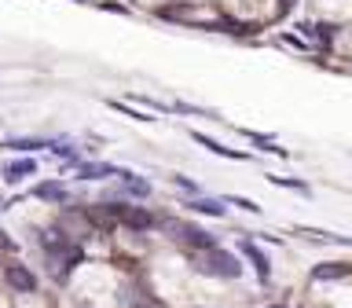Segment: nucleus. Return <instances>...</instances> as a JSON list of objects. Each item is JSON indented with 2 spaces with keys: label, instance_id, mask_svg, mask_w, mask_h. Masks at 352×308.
I'll return each instance as SVG.
<instances>
[{
  "label": "nucleus",
  "instance_id": "1",
  "mask_svg": "<svg viewBox=\"0 0 352 308\" xmlns=\"http://www.w3.org/2000/svg\"><path fill=\"white\" fill-rule=\"evenodd\" d=\"M195 268L202 272V275H213V279H239V275H242L239 257H235V253H228V250H220V246L198 253Z\"/></svg>",
  "mask_w": 352,
  "mask_h": 308
},
{
  "label": "nucleus",
  "instance_id": "2",
  "mask_svg": "<svg viewBox=\"0 0 352 308\" xmlns=\"http://www.w3.org/2000/svg\"><path fill=\"white\" fill-rule=\"evenodd\" d=\"M103 209L118 220L121 228H129V231H151V228H158V217L147 213L143 206H118V202H110Z\"/></svg>",
  "mask_w": 352,
  "mask_h": 308
},
{
  "label": "nucleus",
  "instance_id": "3",
  "mask_svg": "<svg viewBox=\"0 0 352 308\" xmlns=\"http://www.w3.org/2000/svg\"><path fill=\"white\" fill-rule=\"evenodd\" d=\"M239 250H242V257H246V261L253 264L257 279H261V283H268V279H272V261H268V253H264V250L257 246V239L242 235V239H239Z\"/></svg>",
  "mask_w": 352,
  "mask_h": 308
},
{
  "label": "nucleus",
  "instance_id": "4",
  "mask_svg": "<svg viewBox=\"0 0 352 308\" xmlns=\"http://www.w3.org/2000/svg\"><path fill=\"white\" fill-rule=\"evenodd\" d=\"M297 30H301V37L312 41L319 52H330V44H334V37H338V26H330V22H316V19L312 22H301Z\"/></svg>",
  "mask_w": 352,
  "mask_h": 308
},
{
  "label": "nucleus",
  "instance_id": "5",
  "mask_svg": "<svg viewBox=\"0 0 352 308\" xmlns=\"http://www.w3.org/2000/svg\"><path fill=\"white\" fill-rule=\"evenodd\" d=\"M4 279H8L11 290H19V294H33V290H37V275H33L26 264H8Z\"/></svg>",
  "mask_w": 352,
  "mask_h": 308
},
{
  "label": "nucleus",
  "instance_id": "6",
  "mask_svg": "<svg viewBox=\"0 0 352 308\" xmlns=\"http://www.w3.org/2000/svg\"><path fill=\"white\" fill-rule=\"evenodd\" d=\"M191 140H195V143H202L209 154H220V158H231V162H246V158H250V154L231 151V147H224V143H217L213 136H206V132H191Z\"/></svg>",
  "mask_w": 352,
  "mask_h": 308
},
{
  "label": "nucleus",
  "instance_id": "7",
  "mask_svg": "<svg viewBox=\"0 0 352 308\" xmlns=\"http://www.w3.org/2000/svg\"><path fill=\"white\" fill-rule=\"evenodd\" d=\"M118 180H121V191H125L129 198H151V184L143 180V176L129 173V169H121V173H118Z\"/></svg>",
  "mask_w": 352,
  "mask_h": 308
},
{
  "label": "nucleus",
  "instance_id": "8",
  "mask_svg": "<svg viewBox=\"0 0 352 308\" xmlns=\"http://www.w3.org/2000/svg\"><path fill=\"white\" fill-rule=\"evenodd\" d=\"M187 206H191V213H206V217H224L228 213L224 198H202V195H195Z\"/></svg>",
  "mask_w": 352,
  "mask_h": 308
},
{
  "label": "nucleus",
  "instance_id": "9",
  "mask_svg": "<svg viewBox=\"0 0 352 308\" xmlns=\"http://www.w3.org/2000/svg\"><path fill=\"white\" fill-rule=\"evenodd\" d=\"M37 173V162L33 158H19V162H8L4 165V180L8 184H19V180H26V176Z\"/></svg>",
  "mask_w": 352,
  "mask_h": 308
},
{
  "label": "nucleus",
  "instance_id": "10",
  "mask_svg": "<svg viewBox=\"0 0 352 308\" xmlns=\"http://www.w3.org/2000/svg\"><path fill=\"white\" fill-rule=\"evenodd\" d=\"M118 173H121L118 165H107V162H85L81 169H77L81 180H107V176H118Z\"/></svg>",
  "mask_w": 352,
  "mask_h": 308
},
{
  "label": "nucleus",
  "instance_id": "11",
  "mask_svg": "<svg viewBox=\"0 0 352 308\" xmlns=\"http://www.w3.org/2000/svg\"><path fill=\"white\" fill-rule=\"evenodd\" d=\"M33 195L44 198V202H66V198H70V191H66L59 180H44V184H37V187H33Z\"/></svg>",
  "mask_w": 352,
  "mask_h": 308
},
{
  "label": "nucleus",
  "instance_id": "12",
  "mask_svg": "<svg viewBox=\"0 0 352 308\" xmlns=\"http://www.w3.org/2000/svg\"><path fill=\"white\" fill-rule=\"evenodd\" d=\"M345 275H349V268H345V264H316V268H312V279L316 283H330V279H345Z\"/></svg>",
  "mask_w": 352,
  "mask_h": 308
},
{
  "label": "nucleus",
  "instance_id": "13",
  "mask_svg": "<svg viewBox=\"0 0 352 308\" xmlns=\"http://www.w3.org/2000/svg\"><path fill=\"white\" fill-rule=\"evenodd\" d=\"M301 235L308 242H338V246H352V235H330V231H319V228H301Z\"/></svg>",
  "mask_w": 352,
  "mask_h": 308
},
{
  "label": "nucleus",
  "instance_id": "14",
  "mask_svg": "<svg viewBox=\"0 0 352 308\" xmlns=\"http://www.w3.org/2000/svg\"><path fill=\"white\" fill-rule=\"evenodd\" d=\"M55 140H33V136H19V140H4L8 151H37V147H52Z\"/></svg>",
  "mask_w": 352,
  "mask_h": 308
},
{
  "label": "nucleus",
  "instance_id": "15",
  "mask_svg": "<svg viewBox=\"0 0 352 308\" xmlns=\"http://www.w3.org/2000/svg\"><path fill=\"white\" fill-rule=\"evenodd\" d=\"M242 136H246L250 143H261V147H264V151H268V154H286V151L279 147V143H275L272 136H264V132H253V129H242Z\"/></svg>",
  "mask_w": 352,
  "mask_h": 308
},
{
  "label": "nucleus",
  "instance_id": "16",
  "mask_svg": "<svg viewBox=\"0 0 352 308\" xmlns=\"http://www.w3.org/2000/svg\"><path fill=\"white\" fill-rule=\"evenodd\" d=\"M110 107H114V110H121V114H129V118H136V121H154L151 114H143V110L129 107V103H121V99H110Z\"/></svg>",
  "mask_w": 352,
  "mask_h": 308
},
{
  "label": "nucleus",
  "instance_id": "17",
  "mask_svg": "<svg viewBox=\"0 0 352 308\" xmlns=\"http://www.w3.org/2000/svg\"><path fill=\"white\" fill-rule=\"evenodd\" d=\"M268 180H272L275 187H290V191H301V195H308V184H301V180H290V176H268Z\"/></svg>",
  "mask_w": 352,
  "mask_h": 308
},
{
  "label": "nucleus",
  "instance_id": "18",
  "mask_svg": "<svg viewBox=\"0 0 352 308\" xmlns=\"http://www.w3.org/2000/svg\"><path fill=\"white\" fill-rule=\"evenodd\" d=\"M224 202H231V206H239V209H246V213H261V206L253 202V198H242V195H228Z\"/></svg>",
  "mask_w": 352,
  "mask_h": 308
},
{
  "label": "nucleus",
  "instance_id": "19",
  "mask_svg": "<svg viewBox=\"0 0 352 308\" xmlns=\"http://www.w3.org/2000/svg\"><path fill=\"white\" fill-rule=\"evenodd\" d=\"M173 184H176V187H184V191H191V198L198 195V184H195V180H187V176H173Z\"/></svg>",
  "mask_w": 352,
  "mask_h": 308
},
{
  "label": "nucleus",
  "instance_id": "20",
  "mask_svg": "<svg viewBox=\"0 0 352 308\" xmlns=\"http://www.w3.org/2000/svg\"><path fill=\"white\" fill-rule=\"evenodd\" d=\"M0 250H4V253H15L19 246H15V239H8V231L4 228H0Z\"/></svg>",
  "mask_w": 352,
  "mask_h": 308
},
{
  "label": "nucleus",
  "instance_id": "21",
  "mask_svg": "<svg viewBox=\"0 0 352 308\" xmlns=\"http://www.w3.org/2000/svg\"><path fill=\"white\" fill-rule=\"evenodd\" d=\"M294 4H297V0H283V4H279V15H290Z\"/></svg>",
  "mask_w": 352,
  "mask_h": 308
},
{
  "label": "nucleus",
  "instance_id": "22",
  "mask_svg": "<svg viewBox=\"0 0 352 308\" xmlns=\"http://www.w3.org/2000/svg\"><path fill=\"white\" fill-rule=\"evenodd\" d=\"M268 308H286V305H268Z\"/></svg>",
  "mask_w": 352,
  "mask_h": 308
},
{
  "label": "nucleus",
  "instance_id": "23",
  "mask_svg": "<svg viewBox=\"0 0 352 308\" xmlns=\"http://www.w3.org/2000/svg\"><path fill=\"white\" fill-rule=\"evenodd\" d=\"M4 206H8V202H4V198H0V209H4Z\"/></svg>",
  "mask_w": 352,
  "mask_h": 308
}]
</instances>
